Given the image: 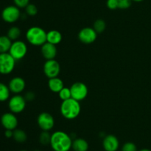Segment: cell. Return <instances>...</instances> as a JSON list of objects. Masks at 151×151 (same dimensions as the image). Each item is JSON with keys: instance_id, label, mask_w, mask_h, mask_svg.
<instances>
[{"instance_id": "6da1fadb", "label": "cell", "mask_w": 151, "mask_h": 151, "mask_svg": "<svg viewBox=\"0 0 151 151\" xmlns=\"http://www.w3.org/2000/svg\"><path fill=\"white\" fill-rule=\"evenodd\" d=\"M50 146L54 151H69L72 146V137L63 131H55L51 135Z\"/></svg>"}, {"instance_id": "7a4b0ae2", "label": "cell", "mask_w": 151, "mask_h": 151, "mask_svg": "<svg viewBox=\"0 0 151 151\" xmlns=\"http://www.w3.org/2000/svg\"><path fill=\"white\" fill-rule=\"evenodd\" d=\"M81 107L80 102L70 98L63 101L60 105V113L65 118L72 120L76 118L81 113Z\"/></svg>"}, {"instance_id": "3957f363", "label": "cell", "mask_w": 151, "mask_h": 151, "mask_svg": "<svg viewBox=\"0 0 151 151\" xmlns=\"http://www.w3.org/2000/svg\"><path fill=\"white\" fill-rule=\"evenodd\" d=\"M47 33L40 27H31L26 33V38L29 44L34 46H42L47 42Z\"/></svg>"}, {"instance_id": "277c9868", "label": "cell", "mask_w": 151, "mask_h": 151, "mask_svg": "<svg viewBox=\"0 0 151 151\" xmlns=\"http://www.w3.org/2000/svg\"><path fill=\"white\" fill-rule=\"evenodd\" d=\"M16 60L9 53H0V73L7 75L13 72Z\"/></svg>"}, {"instance_id": "5b68a950", "label": "cell", "mask_w": 151, "mask_h": 151, "mask_svg": "<svg viewBox=\"0 0 151 151\" xmlns=\"http://www.w3.org/2000/svg\"><path fill=\"white\" fill-rule=\"evenodd\" d=\"M8 53L14 58L16 61L21 60L27 53V46L24 41L16 40L12 43Z\"/></svg>"}, {"instance_id": "8992f818", "label": "cell", "mask_w": 151, "mask_h": 151, "mask_svg": "<svg viewBox=\"0 0 151 151\" xmlns=\"http://www.w3.org/2000/svg\"><path fill=\"white\" fill-rule=\"evenodd\" d=\"M71 94L72 99L81 102L85 99L88 96V87L84 83L78 81L71 86L70 87Z\"/></svg>"}, {"instance_id": "52a82bcc", "label": "cell", "mask_w": 151, "mask_h": 151, "mask_svg": "<svg viewBox=\"0 0 151 151\" xmlns=\"http://www.w3.org/2000/svg\"><path fill=\"white\" fill-rule=\"evenodd\" d=\"M21 16L20 10L16 5H9L4 7L1 12V18L7 23H14Z\"/></svg>"}, {"instance_id": "ba28073f", "label": "cell", "mask_w": 151, "mask_h": 151, "mask_svg": "<svg viewBox=\"0 0 151 151\" xmlns=\"http://www.w3.org/2000/svg\"><path fill=\"white\" fill-rule=\"evenodd\" d=\"M8 107L11 113H20L23 112L26 107V99L24 96L19 94H16L9 99Z\"/></svg>"}, {"instance_id": "9c48e42d", "label": "cell", "mask_w": 151, "mask_h": 151, "mask_svg": "<svg viewBox=\"0 0 151 151\" xmlns=\"http://www.w3.org/2000/svg\"><path fill=\"white\" fill-rule=\"evenodd\" d=\"M38 126L43 131H50L55 125V120L52 115L47 112H43L38 116Z\"/></svg>"}, {"instance_id": "30bf717a", "label": "cell", "mask_w": 151, "mask_h": 151, "mask_svg": "<svg viewBox=\"0 0 151 151\" xmlns=\"http://www.w3.org/2000/svg\"><path fill=\"white\" fill-rule=\"evenodd\" d=\"M60 71V64L55 59L47 60L44 65V73L49 78L58 76Z\"/></svg>"}, {"instance_id": "8fae6325", "label": "cell", "mask_w": 151, "mask_h": 151, "mask_svg": "<svg viewBox=\"0 0 151 151\" xmlns=\"http://www.w3.org/2000/svg\"><path fill=\"white\" fill-rule=\"evenodd\" d=\"M97 37V33L93 28L86 27L81 30L78 33V38L81 42L84 44H91L96 40Z\"/></svg>"}, {"instance_id": "7c38bea8", "label": "cell", "mask_w": 151, "mask_h": 151, "mask_svg": "<svg viewBox=\"0 0 151 151\" xmlns=\"http://www.w3.org/2000/svg\"><path fill=\"white\" fill-rule=\"evenodd\" d=\"M1 124L5 130H16L18 126V119L13 113H5L1 117Z\"/></svg>"}, {"instance_id": "4fadbf2b", "label": "cell", "mask_w": 151, "mask_h": 151, "mask_svg": "<svg viewBox=\"0 0 151 151\" xmlns=\"http://www.w3.org/2000/svg\"><path fill=\"white\" fill-rule=\"evenodd\" d=\"M103 147L106 151H116L119 147V140L114 135H107L103 139Z\"/></svg>"}, {"instance_id": "5bb4252c", "label": "cell", "mask_w": 151, "mask_h": 151, "mask_svg": "<svg viewBox=\"0 0 151 151\" xmlns=\"http://www.w3.org/2000/svg\"><path fill=\"white\" fill-rule=\"evenodd\" d=\"M26 86V83L24 78L22 77H14L12 78L9 82V89H10V92L15 93V94H19V93H22L25 88Z\"/></svg>"}, {"instance_id": "9a60e30c", "label": "cell", "mask_w": 151, "mask_h": 151, "mask_svg": "<svg viewBox=\"0 0 151 151\" xmlns=\"http://www.w3.org/2000/svg\"><path fill=\"white\" fill-rule=\"evenodd\" d=\"M41 51L43 57L46 60H51V59H55L57 55V47L55 44L47 41L41 46Z\"/></svg>"}, {"instance_id": "2e32d148", "label": "cell", "mask_w": 151, "mask_h": 151, "mask_svg": "<svg viewBox=\"0 0 151 151\" xmlns=\"http://www.w3.org/2000/svg\"><path fill=\"white\" fill-rule=\"evenodd\" d=\"M48 86L51 91L58 93L64 87L63 81H62L61 78H58V76L50 78L48 81Z\"/></svg>"}, {"instance_id": "e0dca14e", "label": "cell", "mask_w": 151, "mask_h": 151, "mask_svg": "<svg viewBox=\"0 0 151 151\" xmlns=\"http://www.w3.org/2000/svg\"><path fill=\"white\" fill-rule=\"evenodd\" d=\"M62 41V34L56 30H52L47 32V41L51 44L57 45Z\"/></svg>"}, {"instance_id": "ac0fdd59", "label": "cell", "mask_w": 151, "mask_h": 151, "mask_svg": "<svg viewBox=\"0 0 151 151\" xmlns=\"http://www.w3.org/2000/svg\"><path fill=\"white\" fill-rule=\"evenodd\" d=\"M72 148L74 151H87L88 149V144L84 139L78 138L72 141Z\"/></svg>"}, {"instance_id": "d6986e66", "label": "cell", "mask_w": 151, "mask_h": 151, "mask_svg": "<svg viewBox=\"0 0 151 151\" xmlns=\"http://www.w3.org/2000/svg\"><path fill=\"white\" fill-rule=\"evenodd\" d=\"M12 41L7 36H0V53H8L12 44Z\"/></svg>"}, {"instance_id": "ffe728a7", "label": "cell", "mask_w": 151, "mask_h": 151, "mask_svg": "<svg viewBox=\"0 0 151 151\" xmlns=\"http://www.w3.org/2000/svg\"><path fill=\"white\" fill-rule=\"evenodd\" d=\"M13 138L16 142H19V143H23L27 140V136L24 130H21V129H16L13 130Z\"/></svg>"}, {"instance_id": "44dd1931", "label": "cell", "mask_w": 151, "mask_h": 151, "mask_svg": "<svg viewBox=\"0 0 151 151\" xmlns=\"http://www.w3.org/2000/svg\"><path fill=\"white\" fill-rule=\"evenodd\" d=\"M10 90L8 86L0 83V102H5L10 98Z\"/></svg>"}, {"instance_id": "7402d4cb", "label": "cell", "mask_w": 151, "mask_h": 151, "mask_svg": "<svg viewBox=\"0 0 151 151\" xmlns=\"http://www.w3.org/2000/svg\"><path fill=\"white\" fill-rule=\"evenodd\" d=\"M7 37L11 41H16L21 36V30L18 27H11L7 31Z\"/></svg>"}, {"instance_id": "603a6c76", "label": "cell", "mask_w": 151, "mask_h": 151, "mask_svg": "<svg viewBox=\"0 0 151 151\" xmlns=\"http://www.w3.org/2000/svg\"><path fill=\"white\" fill-rule=\"evenodd\" d=\"M106 22L104 20H103V19H97V20H96L94 23V26H93V28H94V30L97 33H103L106 30Z\"/></svg>"}, {"instance_id": "cb8c5ba5", "label": "cell", "mask_w": 151, "mask_h": 151, "mask_svg": "<svg viewBox=\"0 0 151 151\" xmlns=\"http://www.w3.org/2000/svg\"><path fill=\"white\" fill-rule=\"evenodd\" d=\"M39 141L41 144L43 145L50 144V141H51V135L50 134L49 131H43L40 134Z\"/></svg>"}, {"instance_id": "d4e9b609", "label": "cell", "mask_w": 151, "mask_h": 151, "mask_svg": "<svg viewBox=\"0 0 151 151\" xmlns=\"http://www.w3.org/2000/svg\"><path fill=\"white\" fill-rule=\"evenodd\" d=\"M59 97L62 101L67 100V99L72 98V94H71L70 88L64 87L60 92L58 93Z\"/></svg>"}, {"instance_id": "484cf974", "label": "cell", "mask_w": 151, "mask_h": 151, "mask_svg": "<svg viewBox=\"0 0 151 151\" xmlns=\"http://www.w3.org/2000/svg\"><path fill=\"white\" fill-rule=\"evenodd\" d=\"M25 11L28 16H34L38 13V8L36 6L33 4H29L25 7Z\"/></svg>"}, {"instance_id": "4316f807", "label": "cell", "mask_w": 151, "mask_h": 151, "mask_svg": "<svg viewBox=\"0 0 151 151\" xmlns=\"http://www.w3.org/2000/svg\"><path fill=\"white\" fill-rule=\"evenodd\" d=\"M118 8L119 9H128L131 7L132 4V0H117Z\"/></svg>"}, {"instance_id": "83f0119b", "label": "cell", "mask_w": 151, "mask_h": 151, "mask_svg": "<svg viewBox=\"0 0 151 151\" xmlns=\"http://www.w3.org/2000/svg\"><path fill=\"white\" fill-rule=\"evenodd\" d=\"M122 151H137V146L133 142H126L122 147Z\"/></svg>"}, {"instance_id": "f1b7e54d", "label": "cell", "mask_w": 151, "mask_h": 151, "mask_svg": "<svg viewBox=\"0 0 151 151\" xmlns=\"http://www.w3.org/2000/svg\"><path fill=\"white\" fill-rule=\"evenodd\" d=\"M13 2L19 8H25L29 4V0H13Z\"/></svg>"}, {"instance_id": "f546056e", "label": "cell", "mask_w": 151, "mask_h": 151, "mask_svg": "<svg viewBox=\"0 0 151 151\" xmlns=\"http://www.w3.org/2000/svg\"><path fill=\"white\" fill-rule=\"evenodd\" d=\"M106 5L110 10H116L118 8V1L117 0H107Z\"/></svg>"}, {"instance_id": "4dcf8cb0", "label": "cell", "mask_w": 151, "mask_h": 151, "mask_svg": "<svg viewBox=\"0 0 151 151\" xmlns=\"http://www.w3.org/2000/svg\"><path fill=\"white\" fill-rule=\"evenodd\" d=\"M24 98L25 99H26V101H32L33 100L34 98H35V95H34V93H32V92H28V93H27V94L25 95Z\"/></svg>"}, {"instance_id": "1f68e13d", "label": "cell", "mask_w": 151, "mask_h": 151, "mask_svg": "<svg viewBox=\"0 0 151 151\" xmlns=\"http://www.w3.org/2000/svg\"><path fill=\"white\" fill-rule=\"evenodd\" d=\"M4 136L7 138H11L13 136V130H5L4 132Z\"/></svg>"}, {"instance_id": "d6a6232c", "label": "cell", "mask_w": 151, "mask_h": 151, "mask_svg": "<svg viewBox=\"0 0 151 151\" xmlns=\"http://www.w3.org/2000/svg\"><path fill=\"white\" fill-rule=\"evenodd\" d=\"M132 1H136V2H141V1H144V0H132Z\"/></svg>"}, {"instance_id": "836d02e7", "label": "cell", "mask_w": 151, "mask_h": 151, "mask_svg": "<svg viewBox=\"0 0 151 151\" xmlns=\"http://www.w3.org/2000/svg\"><path fill=\"white\" fill-rule=\"evenodd\" d=\"M139 151H151L150 150H149V149H142V150H139Z\"/></svg>"}, {"instance_id": "e575fe53", "label": "cell", "mask_w": 151, "mask_h": 151, "mask_svg": "<svg viewBox=\"0 0 151 151\" xmlns=\"http://www.w3.org/2000/svg\"><path fill=\"white\" fill-rule=\"evenodd\" d=\"M20 151H27V150H20Z\"/></svg>"}, {"instance_id": "d590c367", "label": "cell", "mask_w": 151, "mask_h": 151, "mask_svg": "<svg viewBox=\"0 0 151 151\" xmlns=\"http://www.w3.org/2000/svg\"><path fill=\"white\" fill-rule=\"evenodd\" d=\"M35 151H39V150H35Z\"/></svg>"}]
</instances>
